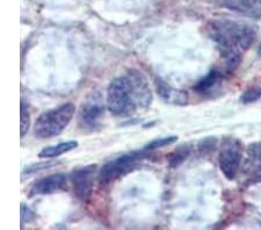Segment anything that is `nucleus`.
I'll return each mask as SVG.
<instances>
[{"instance_id":"nucleus-3","label":"nucleus","mask_w":261,"mask_h":230,"mask_svg":"<svg viewBox=\"0 0 261 230\" xmlns=\"http://www.w3.org/2000/svg\"><path fill=\"white\" fill-rule=\"evenodd\" d=\"M75 107L73 104L67 103L61 105L54 110L39 116L36 120L34 133L39 139H51L58 136L69 125L71 120L73 119Z\"/></svg>"},{"instance_id":"nucleus-6","label":"nucleus","mask_w":261,"mask_h":230,"mask_svg":"<svg viewBox=\"0 0 261 230\" xmlns=\"http://www.w3.org/2000/svg\"><path fill=\"white\" fill-rule=\"evenodd\" d=\"M96 165L91 164L75 170L71 175L74 195L82 201H86L93 192Z\"/></svg>"},{"instance_id":"nucleus-7","label":"nucleus","mask_w":261,"mask_h":230,"mask_svg":"<svg viewBox=\"0 0 261 230\" xmlns=\"http://www.w3.org/2000/svg\"><path fill=\"white\" fill-rule=\"evenodd\" d=\"M127 76L132 82L137 106L141 108L149 107L151 101H152V93H151V89L146 78L136 70H132Z\"/></svg>"},{"instance_id":"nucleus-9","label":"nucleus","mask_w":261,"mask_h":230,"mask_svg":"<svg viewBox=\"0 0 261 230\" xmlns=\"http://www.w3.org/2000/svg\"><path fill=\"white\" fill-rule=\"evenodd\" d=\"M229 10L250 18L261 19V0H223Z\"/></svg>"},{"instance_id":"nucleus-19","label":"nucleus","mask_w":261,"mask_h":230,"mask_svg":"<svg viewBox=\"0 0 261 230\" xmlns=\"http://www.w3.org/2000/svg\"><path fill=\"white\" fill-rule=\"evenodd\" d=\"M21 209H22V220H23V222L31 221V219H32L31 209L24 206V205H22V207H21Z\"/></svg>"},{"instance_id":"nucleus-18","label":"nucleus","mask_w":261,"mask_h":230,"mask_svg":"<svg viewBox=\"0 0 261 230\" xmlns=\"http://www.w3.org/2000/svg\"><path fill=\"white\" fill-rule=\"evenodd\" d=\"M260 97H261V90L252 87V89H248L244 92L243 95L241 97V100L244 104H248V103L255 101V100H258Z\"/></svg>"},{"instance_id":"nucleus-16","label":"nucleus","mask_w":261,"mask_h":230,"mask_svg":"<svg viewBox=\"0 0 261 230\" xmlns=\"http://www.w3.org/2000/svg\"><path fill=\"white\" fill-rule=\"evenodd\" d=\"M31 127V113L28 111L27 104L21 101V137L26 135Z\"/></svg>"},{"instance_id":"nucleus-8","label":"nucleus","mask_w":261,"mask_h":230,"mask_svg":"<svg viewBox=\"0 0 261 230\" xmlns=\"http://www.w3.org/2000/svg\"><path fill=\"white\" fill-rule=\"evenodd\" d=\"M65 183H66V178L63 173L48 175V177H45L37 182L35 185L32 187L31 194L29 195L34 196V195H44V194L56 193V192L64 188Z\"/></svg>"},{"instance_id":"nucleus-17","label":"nucleus","mask_w":261,"mask_h":230,"mask_svg":"<svg viewBox=\"0 0 261 230\" xmlns=\"http://www.w3.org/2000/svg\"><path fill=\"white\" fill-rule=\"evenodd\" d=\"M178 140L176 136H168V137H164V139H157L152 142H150L149 144L145 146V150H155L159 148H164V146L171 145L172 143Z\"/></svg>"},{"instance_id":"nucleus-14","label":"nucleus","mask_w":261,"mask_h":230,"mask_svg":"<svg viewBox=\"0 0 261 230\" xmlns=\"http://www.w3.org/2000/svg\"><path fill=\"white\" fill-rule=\"evenodd\" d=\"M77 146H78V142H75V141L62 142V143H60V144L44 148L39 154V157L40 158H55V157L62 156L63 154L72 151V150L77 148Z\"/></svg>"},{"instance_id":"nucleus-11","label":"nucleus","mask_w":261,"mask_h":230,"mask_svg":"<svg viewBox=\"0 0 261 230\" xmlns=\"http://www.w3.org/2000/svg\"><path fill=\"white\" fill-rule=\"evenodd\" d=\"M103 114V106L99 103H87L85 106L82 108L81 120L84 127L94 128L98 125L101 116Z\"/></svg>"},{"instance_id":"nucleus-1","label":"nucleus","mask_w":261,"mask_h":230,"mask_svg":"<svg viewBox=\"0 0 261 230\" xmlns=\"http://www.w3.org/2000/svg\"><path fill=\"white\" fill-rule=\"evenodd\" d=\"M208 33L230 70L237 68L242 53L250 48L255 39V29L251 24L232 20L212 21L208 24Z\"/></svg>"},{"instance_id":"nucleus-13","label":"nucleus","mask_w":261,"mask_h":230,"mask_svg":"<svg viewBox=\"0 0 261 230\" xmlns=\"http://www.w3.org/2000/svg\"><path fill=\"white\" fill-rule=\"evenodd\" d=\"M222 78H223V74L221 73V71L212 70L207 76L201 78L200 81L196 83V85L194 86V90L202 94H209L210 92L214 91L215 87L220 85V83L222 82Z\"/></svg>"},{"instance_id":"nucleus-5","label":"nucleus","mask_w":261,"mask_h":230,"mask_svg":"<svg viewBox=\"0 0 261 230\" xmlns=\"http://www.w3.org/2000/svg\"><path fill=\"white\" fill-rule=\"evenodd\" d=\"M141 155L137 152L125 154L115 158L114 161L108 162L105 164L99 173V182L101 184H109L116 181L121 175L129 172L137 165L138 161L141 160Z\"/></svg>"},{"instance_id":"nucleus-20","label":"nucleus","mask_w":261,"mask_h":230,"mask_svg":"<svg viewBox=\"0 0 261 230\" xmlns=\"http://www.w3.org/2000/svg\"><path fill=\"white\" fill-rule=\"evenodd\" d=\"M258 53H259V55L261 56V43H260V45H259V50H258Z\"/></svg>"},{"instance_id":"nucleus-15","label":"nucleus","mask_w":261,"mask_h":230,"mask_svg":"<svg viewBox=\"0 0 261 230\" xmlns=\"http://www.w3.org/2000/svg\"><path fill=\"white\" fill-rule=\"evenodd\" d=\"M189 156V148L186 145L180 146L175 150V151L172 154V156L170 158V166L171 167H176L182 164L185 160Z\"/></svg>"},{"instance_id":"nucleus-4","label":"nucleus","mask_w":261,"mask_h":230,"mask_svg":"<svg viewBox=\"0 0 261 230\" xmlns=\"http://www.w3.org/2000/svg\"><path fill=\"white\" fill-rule=\"evenodd\" d=\"M243 161L242 143L234 137H226L221 145L218 163L220 169L229 181H233L237 177Z\"/></svg>"},{"instance_id":"nucleus-12","label":"nucleus","mask_w":261,"mask_h":230,"mask_svg":"<svg viewBox=\"0 0 261 230\" xmlns=\"http://www.w3.org/2000/svg\"><path fill=\"white\" fill-rule=\"evenodd\" d=\"M245 172L254 179H261V144H252L248 149Z\"/></svg>"},{"instance_id":"nucleus-10","label":"nucleus","mask_w":261,"mask_h":230,"mask_svg":"<svg viewBox=\"0 0 261 230\" xmlns=\"http://www.w3.org/2000/svg\"><path fill=\"white\" fill-rule=\"evenodd\" d=\"M155 87H157L159 97L163 98L166 103L173 105H186L188 103V94L186 92L174 89L162 79L155 81Z\"/></svg>"},{"instance_id":"nucleus-2","label":"nucleus","mask_w":261,"mask_h":230,"mask_svg":"<svg viewBox=\"0 0 261 230\" xmlns=\"http://www.w3.org/2000/svg\"><path fill=\"white\" fill-rule=\"evenodd\" d=\"M106 106L114 116H128L137 110L136 97L128 76L115 78L109 84Z\"/></svg>"}]
</instances>
